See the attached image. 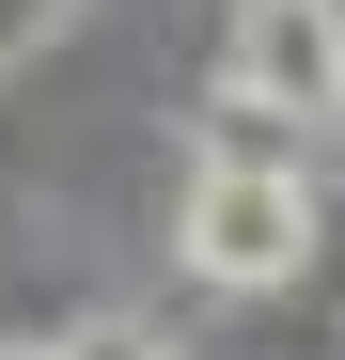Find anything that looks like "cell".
Masks as SVG:
<instances>
[{
	"label": "cell",
	"mask_w": 345,
	"mask_h": 360,
	"mask_svg": "<svg viewBox=\"0 0 345 360\" xmlns=\"http://www.w3.org/2000/svg\"><path fill=\"white\" fill-rule=\"evenodd\" d=\"M63 360H172V345H157V329H79Z\"/></svg>",
	"instance_id": "obj_3"
},
{
	"label": "cell",
	"mask_w": 345,
	"mask_h": 360,
	"mask_svg": "<svg viewBox=\"0 0 345 360\" xmlns=\"http://www.w3.org/2000/svg\"><path fill=\"white\" fill-rule=\"evenodd\" d=\"M0 16H16V0H0Z\"/></svg>",
	"instance_id": "obj_5"
},
{
	"label": "cell",
	"mask_w": 345,
	"mask_h": 360,
	"mask_svg": "<svg viewBox=\"0 0 345 360\" xmlns=\"http://www.w3.org/2000/svg\"><path fill=\"white\" fill-rule=\"evenodd\" d=\"M236 110H282V126H330V110H345L330 0H236Z\"/></svg>",
	"instance_id": "obj_2"
},
{
	"label": "cell",
	"mask_w": 345,
	"mask_h": 360,
	"mask_svg": "<svg viewBox=\"0 0 345 360\" xmlns=\"http://www.w3.org/2000/svg\"><path fill=\"white\" fill-rule=\"evenodd\" d=\"M0 360H63V345H0Z\"/></svg>",
	"instance_id": "obj_4"
},
{
	"label": "cell",
	"mask_w": 345,
	"mask_h": 360,
	"mask_svg": "<svg viewBox=\"0 0 345 360\" xmlns=\"http://www.w3.org/2000/svg\"><path fill=\"white\" fill-rule=\"evenodd\" d=\"M172 266L220 297H267L314 266V172L299 157H189V204H172Z\"/></svg>",
	"instance_id": "obj_1"
}]
</instances>
